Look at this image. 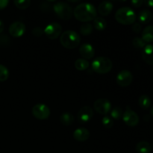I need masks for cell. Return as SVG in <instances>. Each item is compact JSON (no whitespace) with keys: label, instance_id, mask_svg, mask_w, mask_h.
<instances>
[{"label":"cell","instance_id":"cell-1","mask_svg":"<svg viewBox=\"0 0 153 153\" xmlns=\"http://www.w3.org/2000/svg\"><path fill=\"white\" fill-rule=\"evenodd\" d=\"M73 15L77 20L86 23L94 21L97 17V11L91 3H82L75 7Z\"/></svg>","mask_w":153,"mask_h":153},{"label":"cell","instance_id":"cell-2","mask_svg":"<svg viewBox=\"0 0 153 153\" xmlns=\"http://www.w3.org/2000/svg\"><path fill=\"white\" fill-rule=\"evenodd\" d=\"M60 42L64 48L73 49L80 44L81 37L77 32L72 30H67L62 33L60 37Z\"/></svg>","mask_w":153,"mask_h":153},{"label":"cell","instance_id":"cell-3","mask_svg":"<svg viewBox=\"0 0 153 153\" xmlns=\"http://www.w3.org/2000/svg\"><path fill=\"white\" fill-rule=\"evenodd\" d=\"M115 19L122 25H133L136 21V14L131 7H123L117 10Z\"/></svg>","mask_w":153,"mask_h":153},{"label":"cell","instance_id":"cell-4","mask_svg":"<svg viewBox=\"0 0 153 153\" xmlns=\"http://www.w3.org/2000/svg\"><path fill=\"white\" fill-rule=\"evenodd\" d=\"M92 69L99 74H106L113 68V63L106 57H98L92 62Z\"/></svg>","mask_w":153,"mask_h":153},{"label":"cell","instance_id":"cell-5","mask_svg":"<svg viewBox=\"0 0 153 153\" xmlns=\"http://www.w3.org/2000/svg\"><path fill=\"white\" fill-rule=\"evenodd\" d=\"M53 10L60 19L63 20H69L73 16V9L67 3L59 1L53 5Z\"/></svg>","mask_w":153,"mask_h":153},{"label":"cell","instance_id":"cell-6","mask_svg":"<svg viewBox=\"0 0 153 153\" xmlns=\"http://www.w3.org/2000/svg\"><path fill=\"white\" fill-rule=\"evenodd\" d=\"M32 115L37 120H47L50 116V109L46 105L39 103L35 105L31 110Z\"/></svg>","mask_w":153,"mask_h":153},{"label":"cell","instance_id":"cell-7","mask_svg":"<svg viewBox=\"0 0 153 153\" xmlns=\"http://www.w3.org/2000/svg\"><path fill=\"white\" fill-rule=\"evenodd\" d=\"M43 31L48 38L50 40H55L58 37H61L62 27L58 22H51L46 25Z\"/></svg>","mask_w":153,"mask_h":153},{"label":"cell","instance_id":"cell-8","mask_svg":"<svg viewBox=\"0 0 153 153\" xmlns=\"http://www.w3.org/2000/svg\"><path fill=\"white\" fill-rule=\"evenodd\" d=\"M94 110L101 115H106L111 110V104L107 99H98L94 103Z\"/></svg>","mask_w":153,"mask_h":153},{"label":"cell","instance_id":"cell-9","mask_svg":"<svg viewBox=\"0 0 153 153\" xmlns=\"http://www.w3.org/2000/svg\"><path fill=\"white\" fill-rule=\"evenodd\" d=\"M122 117L123 120V122L128 126L130 127H134L137 126L139 123V120H140L137 114L128 107L126 108V110L123 113Z\"/></svg>","mask_w":153,"mask_h":153},{"label":"cell","instance_id":"cell-10","mask_svg":"<svg viewBox=\"0 0 153 153\" xmlns=\"http://www.w3.org/2000/svg\"><path fill=\"white\" fill-rule=\"evenodd\" d=\"M117 83L121 87H128L133 81V76L128 70H121L117 76Z\"/></svg>","mask_w":153,"mask_h":153},{"label":"cell","instance_id":"cell-11","mask_svg":"<svg viewBox=\"0 0 153 153\" xmlns=\"http://www.w3.org/2000/svg\"><path fill=\"white\" fill-rule=\"evenodd\" d=\"M94 116V110L90 106H84L78 111L77 119L81 123H86L92 119Z\"/></svg>","mask_w":153,"mask_h":153},{"label":"cell","instance_id":"cell-12","mask_svg":"<svg viewBox=\"0 0 153 153\" xmlns=\"http://www.w3.org/2000/svg\"><path fill=\"white\" fill-rule=\"evenodd\" d=\"M25 29L26 28L23 22L16 21L10 24L8 30L10 36H12L13 37H20L25 34Z\"/></svg>","mask_w":153,"mask_h":153},{"label":"cell","instance_id":"cell-13","mask_svg":"<svg viewBox=\"0 0 153 153\" xmlns=\"http://www.w3.org/2000/svg\"><path fill=\"white\" fill-rule=\"evenodd\" d=\"M79 53L83 59L89 60L94 58L95 50L92 45L89 43H83L79 48Z\"/></svg>","mask_w":153,"mask_h":153},{"label":"cell","instance_id":"cell-14","mask_svg":"<svg viewBox=\"0 0 153 153\" xmlns=\"http://www.w3.org/2000/svg\"><path fill=\"white\" fill-rule=\"evenodd\" d=\"M142 58L149 65H153V44H148L143 49Z\"/></svg>","mask_w":153,"mask_h":153},{"label":"cell","instance_id":"cell-15","mask_svg":"<svg viewBox=\"0 0 153 153\" xmlns=\"http://www.w3.org/2000/svg\"><path fill=\"white\" fill-rule=\"evenodd\" d=\"M73 137L78 141H86L90 137V131L85 128H79L73 132Z\"/></svg>","mask_w":153,"mask_h":153},{"label":"cell","instance_id":"cell-16","mask_svg":"<svg viewBox=\"0 0 153 153\" xmlns=\"http://www.w3.org/2000/svg\"><path fill=\"white\" fill-rule=\"evenodd\" d=\"M113 10V4L110 1H105L100 3L98 7V12L101 16H106L110 14Z\"/></svg>","mask_w":153,"mask_h":153},{"label":"cell","instance_id":"cell-17","mask_svg":"<svg viewBox=\"0 0 153 153\" xmlns=\"http://www.w3.org/2000/svg\"><path fill=\"white\" fill-rule=\"evenodd\" d=\"M152 13L149 10H143L138 13L137 19L140 24H147L152 19Z\"/></svg>","mask_w":153,"mask_h":153},{"label":"cell","instance_id":"cell-18","mask_svg":"<svg viewBox=\"0 0 153 153\" xmlns=\"http://www.w3.org/2000/svg\"><path fill=\"white\" fill-rule=\"evenodd\" d=\"M141 38L146 43L153 42V25H148L143 30Z\"/></svg>","mask_w":153,"mask_h":153},{"label":"cell","instance_id":"cell-19","mask_svg":"<svg viewBox=\"0 0 153 153\" xmlns=\"http://www.w3.org/2000/svg\"><path fill=\"white\" fill-rule=\"evenodd\" d=\"M74 116L70 112H64L60 117V122L61 124L66 126H71L74 122Z\"/></svg>","mask_w":153,"mask_h":153},{"label":"cell","instance_id":"cell-20","mask_svg":"<svg viewBox=\"0 0 153 153\" xmlns=\"http://www.w3.org/2000/svg\"><path fill=\"white\" fill-rule=\"evenodd\" d=\"M152 146L147 141H140L136 145V151L137 153H150Z\"/></svg>","mask_w":153,"mask_h":153},{"label":"cell","instance_id":"cell-21","mask_svg":"<svg viewBox=\"0 0 153 153\" xmlns=\"http://www.w3.org/2000/svg\"><path fill=\"white\" fill-rule=\"evenodd\" d=\"M138 104L142 109L147 110L151 105V99L149 98V96L143 94L139 97Z\"/></svg>","mask_w":153,"mask_h":153},{"label":"cell","instance_id":"cell-22","mask_svg":"<svg viewBox=\"0 0 153 153\" xmlns=\"http://www.w3.org/2000/svg\"><path fill=\"white\" fill-rule=\"evenodd\" d=\"M94 28L97 31H104L107 27V22L102 17H97L94 20Z\"/></svg>","mask_w":153,"mask_h":153},{"label":"cell","instance_id":"cell-23","mask_svg":"<svg viewBox=\"0 0 153 153\" xmlns=\"http://www.w3.org/2000/svg\"><path fill=\"white\" fill-rule=\"evenodd\" d=\"M74 65L76 70H79V71H84L89 67L90 64L87 60L83 59V58H79L75 61Z\"/></svg>","mask_w":153,"mask_h":153},{"label":"cell","instance_id":"cell-24","mask_svg":"<svg viewBox=\"0 0 153 153\" xmlns=\"http://www.w3.org/2000/svg\"><path fill=\"white\" fill-rule=\"evenodd\" d=\"M111 117L115 120H119L123 117V112L120 107H114L111 110Z\"/></svg>","mask_w":153,"mask_h":153},{"label":"cell","instance_id":"cell-25","mask_svg":"<svg viewBox=\"0 0 153 153\" xmlns=\"http://www.w3.org/2000/svg\"><path fill=\"white\" fill-rule=\"evenodd\" d=\"M93 31V25L91 24L86 22L81 25L80 27V32L82 35L87 36L89 35Z\"/></svg>","mask_w":153,"mask_h":153},{"label":"cell","instance_id":"cell-26","mask_svg":"<svg viewBox=\"0 0 153 153\" xmlns=\"http://www.w3.org/2000/svg\"><path fill=\"white\" fill-rule=\"evenodd\" d=\"M15 6L20 10H25L31 5V1L30 0H20V1H13Z\"/></svg>","mask_w":153,"mask_h":153},{"label":"cell","instance_id":"cell-27","mask_svg":"<svg viewBox=\"0 0 153 153\" xmlns=\"http://www.w3.org/2000/svg\"><path fill=\"white\" fill-rule=\"evenodd\" d=\"M9 77V71L5 66L0 64V82H5Z\"/></svg>","mask_w":153,"mask_h":153},{"label":"cell","instance_id":"cell-28","mask_svg":"<svg viewBox=\"0 0 153 153\" xmlns=\"http://www.w3.org/2000/svg\"><path fill=\"white\" fill-rule=\"evenodd\" d=\"M132 45L136 49H143L146 46V43L143 40L141 37H134L132 40Z\"/></svg>","mask_w":153,"mask_h":153},{"label":"cell","instance_id":"cell-29","mask_svg":"<svg viewBox=\"0 0 153 153\" xmlns=\"http://www.w3.org/2000/svg\"><path fill=\"white\" fill-rule=\"evenodd\" d=\"M102 123L107 128H111L113 126V120H112L111 118L108 116H105L102 118Z\"/></svg>","mask_w":153,"mask_h":153},{"label":"cell","instance_id":"cell-30","mask_svg":"<svg viewBox=\"0 0 153 153\" xmlns=\"http://www.w3.org/2000/svg\"><path fill=\"white\" fill-rule=\"evenodd\" d=\"M131 29L134 33H140L142 31V25L140 22H134L131 26Z\"/></svg>","mask_w":153,"mask_h":153},{"label":"cell","instance_id":"cell-31","mask_svg":"<svg viewBox=\"0 0 153 153\" xmlns=\"http://www.w3.org/2000/svg\"><path fill=\"white\" fill-rule=\"evenodd\" d=\"M43 33H44V31H43V30L41 28H40V27H36V28H34V29L32 30V34L37 37H41V36L43 35Z\"/></svg>","mask_w":153,"mask_h":153},{"label":"cell","instance_id":"cell-32","mask_svg":"<svg viewBox=\"0 0 153 153\" xmlns=\"http://www.w3.org/2000/svg\"><path fill=\"white\" fill-rule=\"evenodd\" d=\"M144 3V1L143 0H133V1H131V5L134 6L135 7H139L140 6H142V4Z\"/></svg>","mask_w":153,"mask_h":153},{"label":"cell","instance_id":"cell-33","mask_svg":"<svg viewBox=\"0 0 153 153\" xmlns=\"http://www.w3.org/2000/svg\"><path fill=\"white\" fill-rule=\"evenodd\" d=\"M9 1L7 0H0V10H3L5 8L8 4Z\"/></svg>","mask_w":153,"mask_h":153},{"label":"cell","instance_id":"cell-34","mask_svg":"<svg viewBox=\"0 0 153 153\" xmlns=\"http://www.w3.org/2000/svg\"><path fill=\"white\" fill-rule=\"evenodd\" d=\"M144 3L146 4V6L150 7H153V0H148V1H144Z\"/></svg>","mask_w":153,"mask_h":153},{"label":"cell","instance_id":"cell-35","mask_svg":"<svg viewBox=\"0 0 153 153\" xmlns=\"http://www.w3.org/2000/svg\"><path fill=\"white\" fill-rule=\"evenodd\" d=\"M3 31H4V24L0 20V34H1Z\"/></svg>","mask_w":153,"mask_h":153},{"label":"cell","instance_id":"cell-36","mask_svg":"<svg viewBox=\"0 0 153 153\" xmlns=\"http://www.w3.org/2000/svg\"><path fill=\"white\" fill-rule=\"evenodd\" d=\"M150 112H151V114L152 115V117H153V106H152V108H151V111H150Z\"/></svg>","mask_w":153,"mask_h":153}]
</instances>
